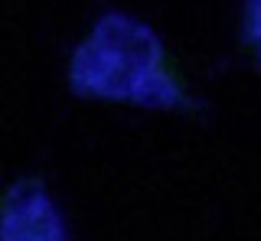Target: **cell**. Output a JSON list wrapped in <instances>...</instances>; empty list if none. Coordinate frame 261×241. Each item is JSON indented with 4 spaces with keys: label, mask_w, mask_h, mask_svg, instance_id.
Returning a JSON list of instances; mask_svg holds the SVG:
<instances>
[{
    "label": "cell",
    "mask_w": 261,
    "mask_h": 241,
    "mask_svg": "<svg viewBox=\"0 0 261 241\" xmlns=\"http://www.w3.org/2000/svg\"><path fill=\"white\" fill-rule=\"evenodd\" d=\"M0 238L7 241L62 238V219L39 183H16L0 199Z\"/></svg>",
    "instance_id": "2"
},
{
    "label": "cell",
    "mask_w": 261,
    "mask_h": 241,
    "mask_svg": "<svg viewBox=\"0 0 261 241\" xmlns=\"http://www.w3.org/2000/svg\"><path fill=\"white\" fill-rule=\"evenodd\" d=\"M242 43H245V52L261 62V0H245Z\"/></svg>",
    "instance_id": "3"
},
{
    "label": "cell",
    "mask_w": 261,
    "mask_h": 241,
    "mask_svg": "<svg viewBox=\"0 0 261 241\" xmlns=\"http://www.w3.org/2000/svg\"><path fill=\"white\" fill-rule=\"evenodd\" d=\"M69 85L82 98H101L144 108L186 111L190 95L150 26L105 13L69 66Z\"/></svg>",
    "instance_id": "1"
}]
</instances>
